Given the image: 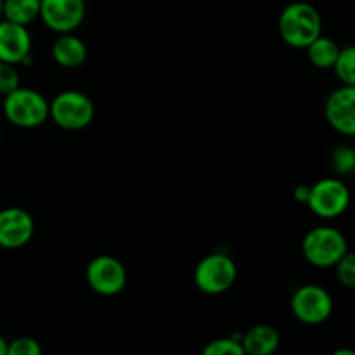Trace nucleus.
<instances>
[{"label": "nucleus", "instance_id": "1", "mask_svg": "<svg viewBox=\"0 0 355 355\" xmlns=\"http://www.w3.org/2000/svg\"><path fill=\"white\" fill-rule=\"evenodd\" d=\"M279 35L291 47L305 49L322 35L321 14L307 0L290 3L279 16Z\"/></svg>", "mask_w": 355, "mask_h": 355}, {"label": "nucleus", "instance_id": "2", "mask_svg": "<svg viewBox=\"0 0 355 355\" xmlns=\"http://www.w3.org/2000/svg\"><path fill=\"white\" fill-rule=\"evenodd\" d=\"M349 252L347 238L342 231L331 225L311 229L302 241V253L311 266L328 269Z\"/></svg>", "mask_w": 355, "mask_h": 355}, {"label": "nucleus", "instance_id": "3", "mask_svg": "<svg viewBox=\"0 0 355 355\" xmlns=\"http://www.w3.org/2000/svg\"><path fill=\"white\" fill-rule=\"evenodd\" d=\"M3 114L16 127L35 128L49 120L51 110L49 101L38 90L17 87L3 97Z\"/></svg>", "mask_w": 355, "mask_h": 355}, {"label": "nucleus", "instance_id": "4", "mask_svg": "<svg viewBox=\"0 0 355 355\" xmlns=\"http://www.w3.org/2000/svg\"><path fill=\"white\" fill-rule=\"evenodd\" d=\"M51 116L58 127L64 130H82L92 123L96 106L87 94L80 90H64L49 103Z\"/></svg>", "mask_w": 355, "mask_h": 355}, {"label": "nucleus", "instance_id": "5", "mask_svg": "<svg viewBox=\"0 0 355 355\" xmlns=\"http://www.w3.org/2000/svg\"><path fill=\"white\" fill-rule=\"evenodd\" d=\"M238 277L234 260L224 253H210L194 269V283L207 295H220L231 290Z\"/></svg>", "mask_w": 355, "mask_h": 355}, {"label": "nucleus", "instance_id": "6", "mask_svg": "<svg viewBox=\"0 0 355 355\" xmlns=\"http://www.w3.org/2000/svg\"><path fill=\"white\" fill-rule=\"evenodd\" d=\"M350 189L342 179L336 177H328L321 179L311 186V196H309V208L314 215L331 220L338 218L340 215L345 214L350 207Z\"/></svg>", "mask_w": 355, "mask_h": 355}, {"label": "nucleus", "instance_id": "7", "mask_svg": "<svg viewBox=\"0 0 355 355\" xmlns=\"http://www.w3.org/2000/svg\"><path fill=\"white\" fill-rule=\"evenodd\" d=\"M333 298L319 284L300 286L291 297V312L304 324H322L333 314Z\"/></svg>", "mask_w": 355, "mask_h": 355}, {"label": "nucleus", "instance_id": "8", "mask_svg": "<svg viewBox=\"0 0 355 355\" xmlns=\"http://www.w3.org/2000/svg\"><path fill=\"white\" fill-rule=\"evenodd\" d=\"M87 283L96 293L113 297L120 293L127 284V270L123 263L114 257H96L87 266Z\"/></svg>", "mask_w": 355, "mask_h": 355}, {"label": "nucleus", "instance_id": "9", "mask_svg": "<svg viewBox=\"0 0 355 355\" xmlns=\"http://www.w3.org/2000/svg\"><path fill=\"white\" fill-rule=\"evenodd\" d=\"M85 0H40V19L58 33H71L85 19Z\"/></svg>", "mask_w": 355, "mask_h": 355}, {"label": "nucleus", "instance_id": "10", "mask_svg": "<svg viewBox=\"0 0 355 355\" xmlns=\"http://www.w3.org/2000/svg\"><path fill=\"white\" fill-rule=\"evenodd\" d=\"M324 114L331 128L347 137H355V87L342 85L329 94Z\"/></svg>", "mask_w": 355, "mask_h": 355}, {"label": "nucleus", "instance_id": "11", "mask_svg": "<svg viewBox=\"0 0 355 355\" xmlns=\"http://www.w3.org/2000/svg\"><path fill=\"white\" fill-rule=\"evenodd\" d=\"M33 217L26 210L16 207L0 210V248H23L33 238Z\"/></svg>", "mask_w": 355, "mask_h": 355}, {"label": "nucleus", "instance_id": "12", "mask_svg": "<svg viewBox=\"0 0 355 355\" xmlns=\"http://www.w3.org/2000/svg\"><path fill=\"white\" fill-rule=\"evenodd\" d=\"M31 52L30 31L23 24L0 21V61L17 64L26 62Z\"/></svg>", "mask_w": 355, "mask_h": 355}, {"label": "nucleus", "instance_id": "13", "mask_svg": "<svg viewBox=\"0 0 355 355\" xmlns=\"http://www.w3.org/2000/svg\"><path fill=\"white\" fill-rule=\"evenodd\" d=\"M52 58L62 68H80L87 59V47L75 35L61 33L52 44Z\"/></svg>", "mask_w": 355, "mask_h": 355}, {"label": "nucleus", "instance_id": "14", "mask_svg": "<svg viewBox=\"0 0 355 355\" xmlns=\"http://www.w3.org/2000/svg\"><path fill=\"white\" fill-rule=\"evenodd\" d=\"M279 333L269 324H257L241 336L245 354L269 355L279 349Z\"/></svg>", "mask_w": 355, "mask_h": 355}, {"label": "nucleus", "instance_id": "15", "mask_svg": "<svg viewBox=\"0 0 355 355\" xmlns=\"http://www.w3.org/2000/svg\"><path fill=\"white\" fill-rule=\"evenodd\" d=\"M305 49H307L309 61H311L315 68L333 69L336 59H338L340 49L342 47H340L333 38L319 35V37L315 38L314 42H311Z\"/></svg>", "mask_w": 355, "mask_h": 355}, {"label": "nucleus", "instance_id": "16", "mask_svg": "<svg viewBox=\"0 0 355 355\" xmlns=\"http://www.w3.org/2000/svg\"><path fill=\"white\" fill-rule=\"evenodd\" d=\"M2 16L7 21L28 26L40 17V0H3Z\"/></svg>", "mask_w": 355, "mask_h": 355}, {"label": "nucleus", "instance_id": "17", "mask_svg": "<svg viewBox=\"0 0 355 355\" xmlns=\"http://www.w3.org/2000/svg\"><path fill=\"white\" fill-rule=\"evenodd\" d=\"M333 69L342 85L355 87V45H347V47L340 49L338 59H336Z\"/></svg>", "mask_w": 355, "mask_h": 355}, {"label": "nucleus", "instance_id": "18", "mask_svg": "<svg viewBox=\"0 0 355 355\" xmlns=\"http://www.w3.org/2000/svg\"><path fill=\"white\" fill-rule=\"evenodd\" d=\"M331 166L338 175H350L355 172V149L352 146H338L331 153Z\"/></svg>", "mask_w": 355, "mask_h": 355}, {"label": "nucleus", "instance_id": "19", "mask_svg": "<svg viewBox=\"0 0 355 355\" xmlns=\"http://www.w3.org/2000/svg\"><path fill=\"white\" fill-rule=\"evenodd\" d=\"M203 354L207 355H243L245 349L241 345V338H217L208 343L203 349Z\"/></svg>", "mask_w": 355, "mask_h": 355}, {"label": "nucleus", "instance_id": "20", "mask_svg": "<svg viewBox=\"0 0 355 355\" xmlns=\"http://www.w3.org/2000/svg\"><path fill=\"white\" fill-rule=\"evenodd\" d=\"M335 269L340 284L349 290H355V252H347L336 262Z\"/></svg>", "mask_w": 355, "mask_h": 355}, {"label": "nucleus", "instance_id": "21", "mask_svg": "<svg viewBox=\"0 0 355 355\" xmlns=\"http://www.w3.org/2000/svg\"><path fill=\"white\" fill-rule=\"evenodd\" d=\"M19 87V73L10 62L0 61V96L6 97Z\"/></svg>", "mask_w": 355, "mask_h": 355}, {"label": "nucleus", "instance_id": "22", "mask_svg": "<svg viewBox=\"0 0 355 355\" xmlns=\"http://www.w3.org/2000/svg\"><path fill=\"white\" fill-rule=\"evenodd\" d=\"M40 343L30 336H19V338L9 342L7 347V355H40Z\"/></svg>", "mask_w": 355, "mask_h": 355}, {"label": "nucleus", "instance_id": "23", "mask_svg": "<svg viewBox=\"0 0 355 355\" xmlns=\"http://www.w3.org/2000/svg\"><path fill=\"white\" fill-rule=\"evenodd\" d=\"M309 196H311V186H305V184H302V186H298L297 189H295V200H297L298 203L307 205Z\"/></svg>", "mask_w": 355, "mask_h": 355}, {"label": "nucleus", "instance_id": "24", "mask_svg": "<svg viewBox=\"0 0 355 355\" xmlns=\"http://www.w3.org/2000/svg\"><path fill=\"white\" fill-rule=\"evenodd\" d=\"M7 347H9V342H6V340L0 336V355H7Z\"/></svg>", "mask_w": 355, "mask_h": 355}, {"label": "nucleus", "instance_id": "25", "mask_svg": "<svg viewBox=\"0 0 355 355\" xmlns=\"http://www.w3.org/2000/svg\"><path fill=\"white\" fill-rule=\"evenodd\" d=\"M335 355H355V350H352V349H338V350H335Z\"/></svg>", "mask_w": 355, "mask_h": 355}, {"label": "nucleus", "instance_id": "26", "mask_svg": "<svg viewBox=\"0 0 355 355\" xmlns=\"http://www.w3.org/2000/svg\"><path fill=\"white\" fill-rule=\"evenodd\" d=\"M2 10H3V0H0V16H2Z\"/></svg>", "mask_w": 355, "mask_h": 355}, {"label": "nucleus", "instance_id": "27", "mask_svg": "<svg viewBox=\"0 0 355 355\" xmlns=\"http://www.w3.org/2000/svg\"><path fill=\"white\" fill-rule=\"evenodd\" d=\"M0 142H2V130H0Z\"/></svg>", "mask_w": 355, "mask_h": 355}]
</instances>
